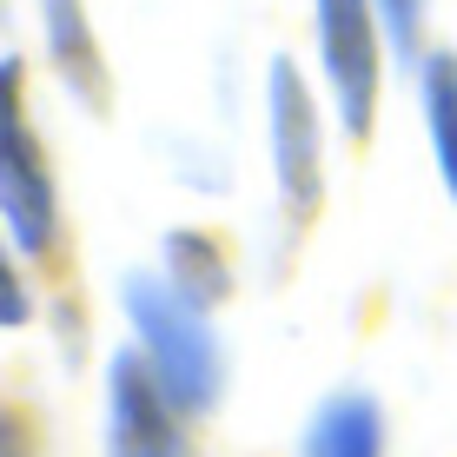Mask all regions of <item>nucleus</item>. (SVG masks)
Masks as SVG:
<instances>
[{
	"mask_svg": "<svg viewBox=\"0 0 457 457\" xmlns=\"http://www.w3.org/2000/svg\"><path fill=\"white\" fill-rule=\"evenodd\" d=\"M378 27H385V46L398 67H424V54H431V0H371Z\"/></svg>",
	"mask_w": 457,
	"mask_h": 457,
	"instance_id": "obj_10",
	"label": "nucleus"
},
{
	"mask_svg": "<svg viewBox=\"0 0 457 457\" xmlns=\"http://www.w3.org/2000/svg\"><path fill=\"white\" fill-rule=\"evenodd\" d=\"M160 272H166L172 292H186L193 305H206V312H219L232 298V259H226V245H219L212 232H199V226H172L166 232Z\"/></svg>",
	"mask_w": 457,
	"mask_h": 457,
	"instance_id": "obj_9",
	"label": "nucleus"
},
{
	"mask_svg": "<svg viewBox=\"0 0 457 457\" xmlns=\"http://www.w3.org/2000/svg\"><path fill=\"white\" fill-rule=\"evenodd\" d=\"M0 457H40V437H34V418L21 404L0 398Z\"/></svg>",
	"mask_w": 457,
	"mask_h": 457,
	"instance_id": "obj_12",
	"label": "nucleus"
},
{
	"mask_svg": "<svg viewBox=\"0 0 457 457\" xmlns=\"http://www.w3.org/2000/svg\"><path fill=\"white\" fill-rule=\"evenodd\" d=\"M325 133H332L325 93L292 54H272L265 60V160H272L286 226H312L325 206Z\"/></svg>",
	"mask_w": 457,
	"mask_h": 457,
	"instance_id": "obj_3",
	"label": "nucleus"
},
{
	"mask_svg": "<svg viewBox=\"0 0 457 457\" xmlns=\"http://www.w3.org/2000/svg\"><path fill=\"white\" fill-rule=\"evenodd\" d=\"M7 27H13V0H0V34H7Z\"/></svg>",
	"mask_w": 457,
	"mask_h": 457,
	"instance_id": "obj_13",
	"label": "nucleus"
},
{
	"mask_svg": "<svg viewBox=\"0 0 457 457\" xmlns=\"http://www.w3.org/2000/svg\"><path fill=\"white\" fill-rule=\"evenodd\" d=\"M34 319V292H27V259L13 252L7 226H0V332H21Z\"/></svg>",
	"mask_w": 457,
	"mask_h": 457,
	"instance_id": "obj_11",
	"label": "nucleus"
},
{
	"mask_svg": "<svg viewBox=\"0 0 457 457\" xmlns=\"http://www.w3.org/2000/svg\"><path fill=\"white\" fill-rule=\"evenodd\" d=\"M120 312H126V332H133V352L146 358L160 391L179 404V418H212L219 398H226V378H232V358H226L212 312L193 305L186 292H172L166 272H126Z\"/></svg>",
	"mask_w": 457,
	"mask_h": 457,
	"instance_id": "obj_1",
	"label": "nucleus"
},
{
	"mask_svg": "<svg viewBox=\"0 0 457 457\" xmlns=\"http://www.w3.org/2000/svg\"><path fill=\"white\" fill-rule=\"evenodd\" d=\"M391 424L385 404L371 398L365 385H338L312 404L305 431H298V457H385Z\"/></svg>",
	"mask_w": 457,
	"mask_h": 457,
	"instance_id": "obj_7",
	"label": "nucleus"
},
{
	"mask_svg": "<svg viewBox=\"0 0 457 457\" xmlns=\"http://www.w3.org/2000/svg\"><path fill=\"white\" fill-rule=\"evenodd\" d=\"M411 80H418V113H424V139H431L437 186L457 206V46H431Z\"/></svg>",
	"mask_w": 457,
	"mask_h": 457,
	"instance_id": "obj_8",
	"label": "nucleus"
},
{
	"mask_svg": "<svg viewBox=\"0 0 457 457\" xmlns=\"http://www.w3.org/2000/svg\"><path fill=\"white\" fill-rule=\"evenodd\" d=\"M179 404L160 391V378L146 371V358L133 345H120L106 358V457H193Z\"/></svg>",
	"mask_w": 457,
	"mask_h": 457,
	"instance_id": "obj_5",
	"label": "nucleus"
},
{
	"mask_svg": "<svg viewBox=\"0 0 457 457\" xmlns=\"http://www.w3.org/2000/svg\"><path fill=\"white\" fill-rule=\"evenodd\" d=\"M312 60H319V93L332 106V126L352 146H365L378 106H385V67H391L371 0H312Z\"/></svg>",
	"mask_w": 457,
	"mask_h": 457,
	"instance_id": "obj_4",
	"label": "nucleus"
},
{
	"mask_svg": "<svg viewBox=\"0 0 457 457\" xmlns=\"http://www.w3.org/2000/svg\"><path fill=\"white\" fill-rule=\"evenodd\" d=\"M40 21V54L54 67V80L73 93V106L93 120L113 113V67H106V46L93 34V7L87 0H34Z\"/></svg>",
	"mask_w": 457,
	"mask_h": 457,
	"instance_id": "obj_6",
	"label": "nucleus"
},
{
	"mask_svg": "<svg viewBox=\"0 0 457 457\" xmlns=\"http://www.w3.org/2000/svg\"><path fill=\"white\" fill-rule=\"evenodd\" d=\"M0 226L27 265L60 259V245H67V206H60L54 160L34 126L21 54H0Z\"/></svg>",
	"mask_w": 457,
	"mask_h": 457,
	"instance_id": "obj_2",
	"label": "nucleus"
}]
</instances>
